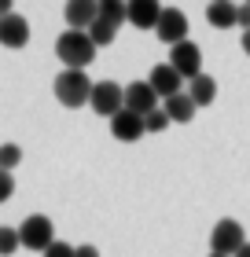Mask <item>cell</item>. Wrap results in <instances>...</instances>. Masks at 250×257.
I'll use <instances>...</instances> for the list:
<instances>
[{
    "instance_id": "obj_1",
    "label": "cell",
    "mask_w": 250,
    "mask_h": 257,
    "mask_svg": "<svg viewBox=\"0 0 250 257\" xmlns=\"http://www.w3.org/2000/svg\"><path fill=\"white\" fill-rule=\"evenodd\" d=\"M55 55L63 59L66 70H85L92 59H96V44H92L89 33L66 30V33H59V41H55Z\"/></svg>"
},
{
    "instance_id": "obj_2",
    "label": "cell",
    "mask_w": 250,
    "mask_h": 257,
    "mask_svg": "<svg viewBox=\"0 0 250 257\" xmlns=\"http://www.w3.org/2000/svg\"><path fill=\"white\" fill-rule=\"evenodd\" d=\"M55 99L63 103V107L70 110H77V107H85V103L92 99V88H96V81H92L85 70H63V74L55 77Z\"/></svg>"
},
{
    "instance_id": "obj_3",
    "label": "cell",
    "mask_w": 250,
    "mask_h": 257,
    "mask_svg": "<svg viewBox=\"0 0 250 257\" xmlns=\"http://www.w3.org/2000/svg\"><path fill=\"white\" fill-rule=\"evenodd\" d=\"M246 231H243V224L239 220H232V217H224V220H217L213 224V231H210V250L213 253H221V257H235L243 246H246Z\"/></svg>"
},
{
    "instance_id": "obj_4",
    "label": "cell",
    "mask_w": 250,
    "mask_h": 257,
    "mask_svg": "<svg viewBox=\"0 0 250 257\" xmlns=\"http://www.w3.org/2000/svg\"><path fill=\"white\" fill-rule=\"evenodd\" d=\"M19 239H22V246H26V250H41L44 253L55 242V228H52V220L44 213H30L19 224Z\"/></svg>"
},
{
    "instance_id": "obj_5",
    "label": "cell",
    "mask_w": 250,
    "mask_h": 257,
    "mask_svg": "<svg viewBox=\"0 0 250 257\" xmlns=\"http://www.w3.org/2000/svg\"><path fill=\"white\" fill-rule=\"evenodd\" d=\"M89 107L96 110V114H103V118H114V114L125 110V88L114 85V81H96Z\"/></svg>"
},
{
    "instance_id": "obj_6",
    "label": "cell",
    "mask_w": 250,
    "mask_h": 257,
    "mask_svg": "<svg viewBox=\"0 0 250 257\" xmlns=\"http://www.w3.org/2000/svg\"><path fill=\"white\" fill-rule=\"evenodd\" d=\"M158 41L170 44V48H177V44L188 41V15L181 8H162V19H158Z\"/></svg>"
},
{
    "instance_id": "obj_7",
    "label": "cell",
    "mask_w": 250,
    "mask_h": 257,
    "mask_svg": "<svg viewBox=\"0 0 250 257\" xmlns=\"http://www.w3.org/2000/svg\"><path fill=\"white\" fill-rule=\"evenodd\" d=\"M170 66H173L184 81H195V77L202 74V52H199V44H195V41L177 44V48L170 52Z\"/></svg>"
},
{
    "instance_id": "obj_8",
    "label": "cell",
    "mask_w": 250,
    "mask_h": 257,
    "mask_svg": "<svg viewBox=\"0 0 250 257\" xmlns=\"http://www.w3.org/2000/svg\"><path fill=\"white\" fill-rule=\"evenodd\" d=\"M125 110L147 118V114L158 110V92H154L147 81H133V85H125Z\"/></svg>"
},
{
    "instance_id": "obj_9",
    "label": "cell",
    "mask_w": 250,
    "mask_h": 257,
    "mask_svg": "<svg viewBox=\"0 0 250 257\" xmlns=\"http://www.w3.org/2000/svg\"><path fill=\"white\" fill-rule=\"evenodd\" d=\"M147 85L158 92V99H173V96H181V92H188V88H184V77L177 74L170 63H158V66H154L151 77H147Z\"/></svg>"
},
{
    "instance_id": "obj_10",
    "label": "cell",
    "mask_w": 250,
    "mask_h": 257,
    "mask_svg": "<svg viewBox=\"0 0 250 257\" xmlns=\"http://www.w3.org/2000/svg\"><path fill=\"white\" fill-rule=\"evenodd\" d=\"M63 15H66V26H70V30L89 33V30H92V22L100 19V4H96V0H70Z\"/></svg>"
},
{
    "instance_id": "obj_11",
    "label": "cell",
    "mask_w": 250,
    "mask_h": 257,
    "mask_svg": "<svg viewBox=\"0 0 250 257\" xmlns=\"http://www.w3.org/2000/svg\"><path fill=\"white\" fill-rule=\"evenodd\" d=\"M0 44L4 48H26L30 44V22L19 15H8V19H0Z\"/></svg>"
},
{
    "instance_id": "obj_12",
    "label": "cell",
    "mask_w": 250,
    "mask_h": 257,
    "mask_svg": "<svg viewBox=\"0 0 250 257\" xmlns=\"http://www.w3.org/2000/svg\"><path fill=\"white\" fill-rule=\"evenodd\" d=\"M147 128H144V118L133 110H122V114H114L111 118V136L114 140H122V144H133V140H140Z\"/></svg>"
},
{
    "instance_id": "obj_13",
    "label": "cell",
    "mask_w": 250,
    "mask_h": 257,
    "mask_svg": "<svg viewBox=\"0 0 250 257\" xmlns=\"http://www.w3.org/2000/svg\"><path fill=\"white\" fill-rule=\"evenodd\" d=\"M158 19H162L158 0H129V22L136 30H158Z\"/></svg>"
},
{
    "instance_id": "obj_14",
    "label": "cell",
    "mask_w": 250,
    "mask_h": 257,
    "mask_svg": "<svg viewBox=\"0 0 250 257\" xmlns=\"http://www.w3.org/2000/svg\"><path fill=\"white\" fill-rule=\"evenodd\" d=\"M206 19H210V26H217V30H232V26H239V4H232V0H213L206 8Z\"/></svg>"
},
{
    "instance_id": "obj_15",
    "label": "cell",
    "mask_w": 250,
    "mask_h": 257,
    "mask_svg": "<svg viewBox=\"0 0 250 257\" xmlns=\"http://www.w3.org/2000/svg\"><path fill=\"white\" fill-rule=\"evenodd\" d=\"M188 96H192L195 107H210V103L217 99V81L210 74H199L195 81H188Z\"/></svg>"
},
{
    "instance_id": "obj_16",
    "label": "cell",
    "mask_w": 250,
    "mask_h": 257,
    "mask_svg": "<svg viewBox=\"0 0 250 257\" xmlns=\"http://www.w3.org/2000/svg\"><path fill=\"white\" fill-rule=\"evenodd\" d=\"M165 114H170V121H192L195 118V103H192V96H188V92H181V96H173V99H165V107H162Z\"/></svg>"
},
{
    "instance_id": "obj_17",
    "label": "cell",
    "mask_w": 250,
    "mask_h": 257,
    "mask_svg": "<svg viewBox=\"0 0 250 257\" xmlns=\"http://www.w3.org/2000/svg\"><path fill=\"white\" fill-rule=\"evenodd\" d=\"M100 19L111 22V26H122V22H129V4H122V0H100Z\"/></svg>"
},
{
    "instance_id": "obj_18",
    "label": "cell",
    "mask_w": 250,
    "mask_h": 257,
    "mask_svg": "<svg viewBox=\"0 0 250 257\" xmlns=\"http://www.w3.org/2000/svg\"><path fill=\"white\" fill-rule=\"evenodd\" d=\"M114 33H118V26H111V22L96 19V22H92V30H89V37H92V44H96V48H107V44L114 41Z\"/></svg>"
},
{
    "instance_id": "obj_19",
    "label": "cell",
    "mask_w": 250,
    "mask_h": 257,
    "mask_svg": "<svg viewBox=\"0 0 250 257\" xmlns=\"http://www.w3.org/2000/svg\"><path fill=\"white\" fill-rule=\"evenodd\" d=\"M19 162H22V147H19V144H0V169H4V173H15Z\"/></svg>"
},
{
    "instance_id": "obj_20",
    "label": "cell",
    "mask_w": 250,
    "mask_h": 257,
    "mask_svg": "<svg viewBox=\"0 0 250 257\" xmlns=\"http://www.w3.org/2000/svg\"><path fill=\"white\" fill-rule=\"evenodd\" d=\"M22 246V239H19V228H0V257H11V253H15Z\"/></svg>"
},
{
    "instance_id": "obj_21",
    "label": "cell",
    "mask_w": 250,
    "mask_h": 257,
    "mask_svg": "<svg viewBox=\"0 0 250 257\" xmlns=\"http://www.w3.org/2000/svg\"><path fill=\"white\" fill-rule=\"evenodd\" d=\"M144 128H147V133H165V128H170V114L158 107L154 114H147V118H144Z\"/></svg>"
},
{
    "instance_id": "obj_22",
    "label": "cell",
    "mask_w": 250,
    "mask_h": 257,
    "mask_svg": "<svg viewBox=\"0 0 250 257\" xmlns=\"http://www.w3.org/2000/svg\"><path fill=\"white\" fill-rule=\"evenodd\" d=\"M74 253H77V246H70V242H59V239L52 242L48 250H44V257H74Z\"/></svg>"
},
{
    "instance_id": "obj_23",
    "label": "cell",
    "mask_w": 250,
    "mask_h": 257,
    "mask_svg": "<svg viewBox=\"0 0 250 257\" xmlns=\"http://www.w3.org/2000/svg\"><path fill=\"white\" fill-rule=\"evenodd\" d=\"M11 195H15V177H11V173H4V169H0V202H8Z\"/></svg>"
},
{
    "instance_id": "obj_24",
    "label": "cell",
    "mask_w": 250,
    "mask_h": 257,
    "mask_svg": "<svg viewBox=\"0 0 250 257\" xmlns=\"http://www.w3.org/2000/svg\"><path fill=\"white\" fill-rule=\"evenodd\" d=\"M239 26H243V33L250 30V4H239Z\"/></svg>"
},
{
    "instance_id": "obj_25",
    "label": "cell",
    "mask_w": 250,
    "mask_h": 257,
    "mask_svg": "<svg viewBox=\"0 0 250 257\" xmlns=\"http://www.w3.org/2000/svg\"><path fill=\"white\" fill-rule=\"evenodd\" d=\"M74 257H100V250L92 246V242H85V246H77V253Z\"/></svg>"
},
{
    "instance_id": "obj_26",
    "label": "cell",
    "mask_w": 250,
    "mask_h": 257,
    "mask_svg": "<svg viewBox=\"0 0 250 257\" xmlns=\"http://www.w3.org/2000/svg\"><path fill=\"white\" fill-rule=\"evenodd\" d=\"M8 15H15V11H11V0H0V19H8Z\"/></svg>"
},
{
    "instance_id": "obj_27",
    "label": "cell",
    "mask_w": 250,
    "mask_h": 257,
    "mask_svg": "<svg viewBox=\"0 0 250 257\" xmlns=\"http://www.w3.org/2000/svg\"><path fill=\"white\" fill-rule=\"evenodd\" d=\"M243 52H246V55H250V30H246V33H243Z\"/></svg>"
},
{
    "instance_id": "obj_28",
    "label": "cell",
    "mask_w": 250,
    "mask_h": 257,
    "mask_svg": "<svg viewBox=\"0 0 250 257\" xmlns=\"http://www.w3.org/2000/svg\"><path fill=\"white\" fill-rule=\"evenodd\" d=\"M235 257H250V242H246V246H243L239 253H235Z\"/></svg>"
},
{
    "instance_id": "obj_29",
    "label": "cell",
    "mask_w": 250,
    "mask_h": 257,
    "mask_svg": "<svg viewBox=\"0 0 250 257\" xmlns=\"http://www.w3.org/2000/svg\"><path fill=\"white\" fill-rule=\"evenodd\" d=\"M210 257H221V253H210Z\"/></svg>"
}]
</instances>
